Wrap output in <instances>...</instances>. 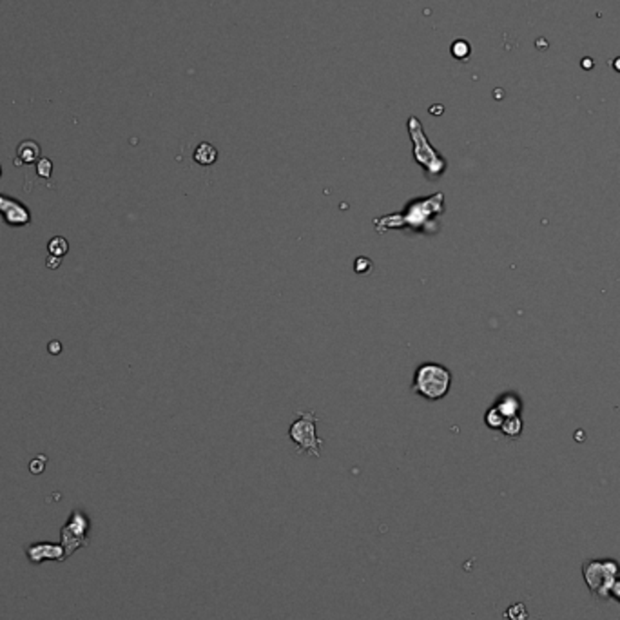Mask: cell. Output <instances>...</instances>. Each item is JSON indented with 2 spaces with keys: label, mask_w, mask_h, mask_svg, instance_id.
Instances as JSON below:
<instances>
[{
  "label": "cell",
  "mask_w": 620,
  "mask_h": 620,
  "mask_svg": "<svg viewBox=\"0 0 620 620\" xmlns=\"http://www.w3.org/2000/svg\"><path fill=\"white\" fill-rule=\"evenodd\" d=\"M451 374L447 368L436 363H427L417 368L414 377V390L427 399H442L450 390Z\"/></svg>",
  "instance_id": "cell-1"
},
{
  "label": "cell",
  "mask_w": 620,
  "mask_h": 620,
  "mask_svg": "<svg viewBox=\"0 0 620 620\" xmlns=\"http://www.w3.org/2000/svg\"><path fill=\"white\" fill-rule=\"evenodd\" d=\"M408 133H410V138H412L414 142V156H416L417 162L425 167L428 176H430V178H436V176L445 173V169H447V162L437 154V151L434 149L432 145L428 144L421 122H419L416 116H410V118H408Z\"/></svg>",
  "instance_id": "cell-2"
},
{
  "label": "cell",
  "mask_w": 620,
  "mask_h": 620,
  "mask_svg": "<svg viewBox=\"0 0 620 620\" xmlns=\"http://www.w3.org/2000/svg\"><path fill=\"white\" fill-rule=\"evenodd\" d=\"M586 584L590 590L601 599L610 597V590L620 573V566L617 561L606 559V561H588L582 566Z\"/></svg>",
  "instance_id": "cell-3"
},
{
  "label": "cell",
  "mask_w": 620,
  "mask_h": 620,
  "mask_svg": "<svg viewBox=\"0 0 620 620\" xmlns=\"http://www.w3.org/2000/svg\"><path fill=\"white\" fill-rule=\"evenodd\" d=\"M316 423L318 417L312 412H301L298 419L292 423V427L288 430V436L296 442L298 453H312L314 457H319V448L323 441L316 436Z\"/></svg>",
  "instance_id": "cell-4"
},
{
  "label": "cell",
  "mask_w": 620,
  "mask_h": 620,
  "mask_svg": "<svg viewBox=\"0 0 620 620\" xmlns=\"http://www.w3.org/2000/svg\"><path fill=\"white\" fill-rule=\"evenodd\" d=\"M87 526H89V522H87V517L82 511L76 510L70 517V522L62 528V541H64V550L67 555L73 553L78 546L87 544V541H85Z\"/></svg>",
  "instance_id": "cell-5"
},
{
  "label": "cell",
  "mask_w": 620,
  "mask_h": 620,
  "mask_svg": "<svg viewBox=\"0 0 620 620\" xmlns=\"http://www.w3.org/2000/svg\"><path fill=\"white\" fill-rule=\"evenodd\" d=\"M0 214L6 224L11 227H24V225H30L31 222L30 209L24 204H20L19 200L10 198L2 193H0Z\"/></svg>",
  "instance_id": "cell-6"
},
{
  "label": "cell",
  "mask_w": 620,
  "mask_h": 620,
  "mask_svg": "<svg viewBox=\"0 0 620 620\" xmlns=\"http://www.w3.org/2000/svg\"><path fill=\"white\" fill-rule=\"evenodd\" d=\"M28 557H30V561L33 564L40 562L42 559H56V561H64L65 555H64V548L62 546H55V544H33L28 548Z\"/></svg>",
  "instance_id": "cell-7"
},
{
  "label": "cell",
  "mask_w": 620,
  "mask_h": 620,
  "mask_svg": "<svg viewBox=\"0 0 620 620\" xmlns=\"http://www.w3.org/2000/svg\"><path fill=\"white\" fill-rule=\"evenodd\" d=\"M40 158V147L33 140H24L22 144L17 147V158L15 165L20 167L22 164H33Z\"/></svg>",
  "instance_id": "cell-8"
},
{
  "label": "cell",
  "mask_w": 620,
  "mask_h": 620,
  "mask_svg": "<svg viewBox=\"0 0 620 620\" xmlns=\"http://www.w3.org/2000/svg\"><path fill=\"white\" fill-rule=\"evenodd\" d=\"M193 158L196 164L207 167V165H213L214 162L218 160V151H216V147H214L213 144L202 142V144L196 147V151H194Z\"/></svg>",
  "instance_id": "cell-9"
},
{
  "label": "cell",
  "mask_w": 620,
  "mask_h": 620,
  "mask_svg": "<svg viewBox=\"0 0 620 620\" xmlns=\"http://www.w3.org/2000/svg\"><path fill=\"white\" fill-rule=\"evenodd\" d=\"M495 408L504 416V419H506V417L517 416V412L521 410V401H519L515 396H504L501 401L497 403Z\"/></svg>",
  "instance_id": "cell-10"
},
{
  "label": "cell",
  "mask_w": 620,
  "mask_h": 620,
  "mask_svg": "<svg viewBox=\"0 0 620 620\" xmlns=\"http://www.w3.org/2000/svg\"><path fill=\"white\" fill-rule=\"evenodd\" d=\"M501 430L506 434L508 437H517L521 434L522 430V421L519 419V416H513V417H506L504 423H502Z\"/></svg>",
  "instance_id": "cell-11"
},
{
  "label": "cell",
  "mask_w": 620,
  "mask_h": 620,
  "mask_svg": "<svg viewBox=\"0 0 620 620\" xmlns=\"http://www.w3.org/2000/svg\"><path fill=\"white\" fill-rule=\"evenodd\" d=\"M450 53H451V56H453V58L467 60L468 56H470V53H471V47H470V44H468L467 40L459 39V40H456L453 44H451Z\"/></svg>",
  "instance_id": "cell-12"
},
{
  "label": "cell",
  "mask_w": 620,
  "mask_h": 620,
  "mask_svg": "<svg viewBox=\"0 0 620 620\" xmlns=\"http://www.w3.org/2000/svg\"><path fill=\"white\" fill-rule=\"evenodd\" d=\"M47 248H50V253L53 258H62V256L67 253L70 245H67L65 238H62V236H56V238L51 239L50 245H47Z\"/></svg>",
  "instance_id": "cell-13"
},
{
  "label": "cell",
  "mask_w": 620,
  "mask_h": 620,
  "mask_svg": "<svg viewBox=\"0 0 620 620\" xmlns=\"http://www.w3.org/2000/svg\"><path fill=\"white\" fill-rule=\"evenodd\" d=\"M502 423H504V416H502V414L499 412L497 408H491V410H488V414H487V425H488V427H490V428H501Z\"/></svg>",
  "instance_id": "cell-14"
},
{
  "label": "cell",
  "mask_w": 620,
  "mask_h": 620,
  "mask_svg": "<svg viewBox=\"0 0 620 620\" xmlns=\"http://www.w3.org/2000/svg\"><path fill=\"white\" fill-rule=\"evenodd\" d=\"M506 617L510 620H526L528 611L526 608H524V604H513L510 610L506 611Z\"/></svg>",
  "instance_id": "cell-15"
},
{
  "label": "cell",
  "mask_w": 620,
  "mask_h": 620,
  "mask_svg": "<svg viewBox=\"0 0 620 620\" xmlns=\"http://www.w3.org/2000/svg\"><path fill=\"white\" fill-rule=\"evenodd\" d=\"M51 171H53V164H51L50 158H40L39 164H36V173L42 178H50Z\"/></svg>",
  "instance_id": "cell-16"
},
{
  "label": "cell",
  "mask_w": 620,
  "mask_h": 620,
  "mask_svg": "<svg viewBox=\"0 0 620 620\" xmlns=\"http://www.w3.org/2000/svg\"><path fill=\"white\" fill-rule=\"evenodd\" d=\"M610 597H613L617 602H620V579H617V581L613 582V586H611Z\"/></svg>",
  "instance_id": "cell-17"
},
{
  "label": "cell",
  "mask_w": 620,
  "mask_h": 620,
  "mask_svg": "<svg viewBox=\"0 0 620 620\" xmlns=\"http://www.w3.org/2000/svg\"><path fill=\"white\" fill-rule=\"evenodd\" d=\"M60 350H62V345H60V343H56V341H51L50 343V352L51 354H58Z\"/></svg>",
  "instance_id": "cell-18"
},
{
  "label": "cell",
  "mask_w": 620,
  "mask_h": 620,
  "mask_svg": "<svg viewBox=\"0 0 620 620\" xmlns=\"http://www.w3.org/2000/svg\"><path fill=\"white\" fill-rule=\"evenodd\" d=\"M613 70H615L617 73H620V56H617V58L613 60Z\"/></svg>",
  "instance_id": "cell-19"
},
{
  "label": "cell",
  "mask_w": 620,
  "mask_h": 620,
  "mask_svg": "<svg viewBox=\"0 0 620 620\" xmlns=\"http://www.w3.org/2000/svg\"><path fill=\"white\" fill-rule=\"evenodd\" d=\"M0 174H2V167H0Z\"/></svg>",
  "instance_id": "cell-20"
}]
</instances>
